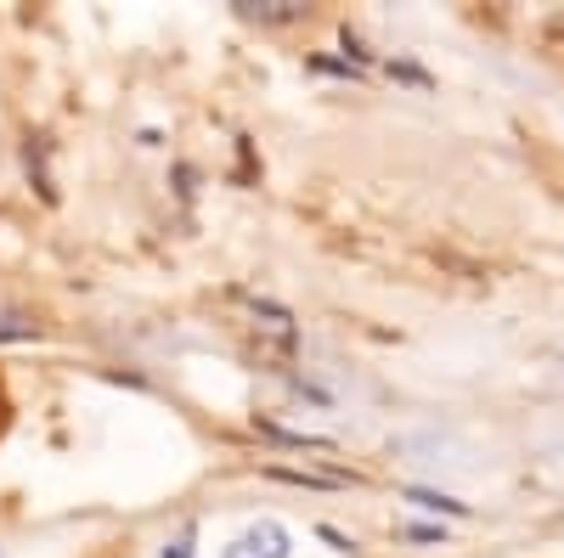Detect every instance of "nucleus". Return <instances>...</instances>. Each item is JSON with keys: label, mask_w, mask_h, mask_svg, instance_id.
Listing matches in <instances>:
<instances>
[{"label": "nucleus", "mask_w": 564, "mask_h": 558, "mask_svg": "<svg viewBox=\"0 0 564 558\" xmlns=\"http://www.w3.org/2000/svg\"><path fill=\"white\" fill-rule=\"evenodd\" d=\"M289 547H294L289 530H282L276 519H260V525H249L238 541L226 547V558H289Z\"/></svg>", "instance_id": "f257e3e1"}, {"label": "nucleus", "mask_w": 564, "mask_h": 558, "mask_svg": "<svg viewBox=\"0 0 564 558\" xmlns=\"http://www.w3.org/2000/svg\"><path fill=\"white\" fill-rule=\"evenodd\" d=\"M243 18H260V23H300L311 7L305 0H238Z\"/></svg>", "instance_id": "f03ea898"}, {"label": "nucleus", "mask_w": 564, "mask_h": 558, "mask_svg": "<svg viewBox=\"0 0 564 558\" xmlns=\"http://www.w3.org/2000/svg\"><path fill=\"white\" fill-rule=\"evenodd\" d=\"M406 502H417V507H435V514H452V519H463L468 514V502H457V496H441V491H406Z\"/></svg>", "instance_id": "7ed1b4c3"}, {"label": "nucleus", "mask_w": 564, "mask_h": 558, "mask_svg": "<svg viewBox=\"0 0 564 558\" xmlns=\"http://www.w3.org/2000/svg\"><path fill=\"white\" fill-rule=\"evenodd\" d=\"M0 339H34V321H29V316H12V310H0Z\"/></svg>", "instance_id": "20e7f679"}, {"label": "nucleus", "mask_w": 564, "mask_h": 558, "mask_svg": "<svg viewBox=\"0 0 564 558\" xmlns=\"http://www.w3.org/2000/svg\"><path fill=\"white\" fill-rule=\"evenodd\" d=\"M159 558H193V530H181V536H175V541H170Z\"/></svg>", "instance_id": "39448f33"}, {"label": "nucleus", "mask_w": 564, "mask_h": 558, "mask_svg": "<svg viewBox=\"0 0 564 558\" xmlns=\"http://www.w3.org/2000/svg\"><path fill=\"white\" fill-rule=\"evenodd\" d=\"M406 536H412V541H446V530H441V525H412Z\"/></svg>", "instance_id": "423d86ee"}, {"label": "nucleus", "mask_w": 564, "mask_h": 558, "mask_svg": "<svg viewBox=\"0 0 564 558\" xmlns=\"http://www.w3.org/2000/svg\"><path fill=\"white\" fill-rule=\"evenodd\" d=\"M0 417H7V395H0Z\"/></svg>", "instance_id": "0eeeda50"}, {"label": "nucleus", "mask_w": 564, "mask_h": 558, "mask_svg": "<svg viewBox=\"0 0 564 558\" xmlns=\"http://www.w3.org/2000/svg\"><path fill=\"white\" fill-rule=\"evenodd\" d=\"M0 558H7V552H0Z\"/></svg>", "instance_id": "6e6552de"}]
</instances>
